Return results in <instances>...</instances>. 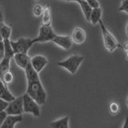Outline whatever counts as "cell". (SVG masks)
<instances>
[{
  "instance_id": "1",
  "label": "cell",
  "mask_w": 128,
  "mask_h": 128,
  "mask_svg": "<svg viewBox=\"0 0 128 128\" xmlns=\"http://www.w3.org/2000/svg\"><path fill=\"white\" fill-rule=\"evenodd\" d=\"M26 94L37 102L39 106L43 105L46 102V91L45 90V88L40 78L27 82Z\"/></svg>"
},
{
  "instance_id": "2",
  "label": "cell",
  "mask_w": 128,
  "mask_h": 128,
  "mask_svg": "<svg viewBox=\"0 0 128 128\" xmlns=\"http://www.w3.org/2000/svg\"><path fill=\"white\" fill-rule=\"evenodd\" d=\"M84 60V57L82 55L73 54L69 56L66 59L62 60V61L58 62L57 65L60 67L66 69L70 74L74 75L77 73L80 66Z\"/></svg>"
},
{
  "instance_id": "3",
  "label": "cell",
  "mask_w": 128,
  "mask_h": 128,
  "mask_svg": "<svg viewBox=\"0 0 128 128\" xmlns=\"http://www.w3.org/2000/svg\"><path fill=\"white\" fill-rule=\"evenodd\" d=\"M98 24H99L100 28H101V30H102L104 46H105L106 50L108 52L112 53V52H114L117 50L118 48L121 47L120 43L118 42V40L116 39V38L113 35V34H112L111 32L106 27V26L104 25L102 19L98 22Z\"/></svg>"
},
{
  "instance_id": "4",
  "label": "cell",
  "mask_w": 128,
  "mask_h": 128,
  "mask_svg": "<svg viewBox=\"0 0 128 128\" xmlns=\"http://www.w3.org/2000/svg\"><path fill=\"white\" fill-rule=\"evenodd\" d=\"M22 97V105H23V113L30 114L34 117L38 118L41 115V110L40 106L34 101L31 98H30L26 93L23 94Z\"/></svg>"
},
{
  "instance_id": "5",
  "label": "cell",
  "mask_w": 128,
  "mask_h": 128,
  "mask_svg": "<svg viewBox=\"0 0 128 128\" xmlns=\"http://www.w3.org/2000/svg\"><path fill=\"white\" fill-rule=\"evenodd\" d=\"M33 44L32 39L29 38H20L16 41L10 40V46L14 54H28Z\"/></svg>"
},
{
  "instance_id": "6",
  "label": "cell",
  "mask_w": 128,
  "mask_h": 128,
  "mask_svg": "<svg viewBox=\"0 0 128 128\" xmlns=\"http://www.w3.org/2000/svg\"><path fill=\"white\" fill-rule=\"evenodd\" d=\"M56 34L53 30L51 26H41L39 28L38 35L36 38L32 39L34 44L37 42H51L55 37Z\"/></svg>"
},
{
  "instance_id": "7",
  "label": "cell",
  "mask_w": 128,
  "mask_h": 128,
  "mask_svg": "<svg viewBox=\"0 0 128 128\" xmlns=\"http://www.w3.org/2000/svg\"><path fill=\"white\" fill-rule=\"evenodd\" d=\"M6 113L7 115L18 116L22 115L23 113V105H22V97H15V98L9 102L8 106L6 109Z\"/></svg>"
},
{
  "instance_id": "8",
  "label": "cell",
  "mask_w": 128,
  "mask_h": 128,
  "mask_svg": "<svg viewBox=\"0 0 128 128\" xmlns=\"http://www.w3.org/2000/svg\"><path fill=\"white\" fill-rule=\"evenodd\" d=\"M48 59L46 57L42 54H37L30 58V65L33 69L39 74L48 64Z\"/></svg>"
},
{
  "instance_id": "9",
  "label": "cell",
  "mask_w": 128,
  "mask_h": 128,
  "mask_svg": "<svg viewBox=\"0 0 128 128\" xmlns=\"http://www.w3.org/2000/svg\"><path fill=\"white\" fill-rule=\"evenodd\" d=\"M55 45L62 48L63 50H68L72 47L73 42L71 41V38L69 35H58L56 34L55 37L51 41Z\"/></svg>"
},
{
  "instance_id": "10",
  "label": "cell",
  "mask_w": 128,
  "mask_h": 128,
  "mask_svg": "<svg viewBox=\"0 0 128 128\" xmlns=\"http://www.w3.org/2000/svg\"><path fill=\"white\" fill-rule=\"evenodd\" d=\"M70 38L73 43L77 44V45H81L83 42H85L86 39V33L82 28L79 26L74 27L71 32Z\"/></svg>"
},
{
  "instance_id": "11",
  "label": "cell",
  "mask_w": 128,
  "mask_h": 128,
  "mask_svg": "<svg viewBox=\"0 0 128 128\" xmlns=\"http://www.w3.org/2000/svg\"><path fill=\"white\" fill-rule=\"evenodd\" d=\"M12 59H14L16 65L22 70H25L30 63V57L28 54H14Z\"/></svg>"
},
{
  "instance_id": "12",
  "label": "cell",
  "mask_w": 128,
  "mask_h": 128,
  "mask_svg": "<svg viewBox=\"0 0 128 128\" xmlns=\"http://www.w3.org/2000/svg\"><path fill=\"white\" fill-rule=\"evenodd\" d=\"M22 121V115H7L0 128H15V125Z\"/></svg>"
},
{
  "instance_id": "13",
  "label": "cell",
  "mask_w": 128,
  "mask_h": 128,
  "mask_svg": "<svg viewBox=\"0 0 128 128\" xmlns=\"http://www.w3.org/2000/svg\"><path fill=\"white\" fill-rule=\"evenodd\" d=\"M0 98L4 99L5 101L10 102L15 98V96L8 89V86L4 84L0 79Z\"/></svg>"
},
{
  "instance_id": "14",
  "label": "cell",
  "mask_w": 128,
  "mask_h": 128,
  "mask_svg": "<svg viewBox=\"0 0 128 128\" xmlns=\"http://www.w3.org/2000/svg\"><path fill=\"white\" fill-rule=\"evenodd\" d=\"M41 17V26H51L52 17H51V9L49 5H46L43 9V12Z\"/></svg>"
},
{
  "instance_id": "15",
  "label": "cell",
  "mask_w": 128,
  "mask_h": 128,
  "mask_svg": "<svg viewBox=\"0 0 128 128\" xmlns=\"http://www.w3.org/2000/svg\"><path fill=\"white\" fill-rule=\"evenodd\" d=\"M69 117L65 116V117H62L51 122L50 126L51 128H69Z\"/></svg>"
},
{
  "instance_id": "16",
  "label": "cell",
  "mask_w": 128,
  "mask_h": 128,
  "mask_svg": "<svg viewBox=\"0 0 128 128\" xmlns=\"http://www.w3.org/2000/svg\"><path fill=\"white\" fill-rule=\"evenodd\" d=\"M102 10L101 7L92 9L89 22L92 25L95 26L96 24H98V22L102 19Z\"/></svg>"
},
{
  "instance_id": "17",
  "label": "cell",
  "mask_w": 128,
  "mask_h": 128,
  "mask_svg": "<svg viewBox=\"0 0 128 128\" xmlns=\"http://www.w3.org/2000/svg\"><path fill=\"white\" fill-rule=\"evenodd\" d=\"M25 74H26V82H32L34 81V80H37L39 78V74H38L36 72L33 67L31 66L30 63L26 66L25 70Z\"/></svg>"
},
{
  "instance_id": "18",
  "label": "cell",
  "mask_w": 128,
  "mask_h": 128,
  "mask_svg": "<svg viewBox=\"0 0 128 128\" xmlns=\"http://www.w3.org/2000/svg\"><path fill=\"white\" fill-rule=\"evenodd\" d=\"M78 5L81 8V10L83 13V15L85 18L86 19L87 22L90 21V13H91V7L88 5V3L86 2V0H82V1H80L78 2Z\"/></svg>"
},
{
  "instance_id": "19",
  "label": "cell",
  "mask_w": 128,
  "mask_h": 128,
  "mask_svg": "<svg viewBox=\"0 0 128 128\" xmlns=\"http://www.w3.org/2000/svg\"><path fill=\"white\" fill-rule=\"evenodd\" d=\"M2 42H3V48H4V57L12 59L14 53L10 46V39H3Z\"/></svg>"
},
{
  "instance_id": "20",
  "label": "cell",
  "mask_w": 128,
  "mask_h": 128,
  "mask_svg": "<svg viewBox=\"0 0 128 128\" xmlns=\"http://www.w3.org/2000/svg\"><path fill=\"white\" fill-rule=\"evenodd\" d=\"M10 62L11 58L4 57L0 62V78L5 73L10 70Z\"/></svg>"
},
{
  "instance_id": "21",
  "label": "cell",
  "mask_w": 128,
  "mask_h": 128,
  "mask_svg": "<svg viewBox=\"0 0 128 128\" xmlns=\"http://www.w3.org/2000/svg\"><path fill=\"white\" fill-rule=\"evenodd\" d=\"M11 32H12L11 27L9 25H6V24H4L2 22V26H1V36H2V40L10 39L11 36Z\"/></svg>"
},
{
  "instance_id": "22",
  "label": "cell",
  "mask_w": 128,
  "mask_h": 128,
  "mask_svg": "<svg viewBox=\"0 0 128 128\" xmlns=\"http://www.w3.org/2000/svg\"><path fill=\"white\" fill-rule=\"evenodd\" d=\"M121 110L120 104L116 101H111L109 104V112L111 115H117Z\"/></svg>"
},
{
  "instance_id": "23",
  "label": "cell",
  "mask_w": 128,
  "mask_h": 128,
  "mask_svg": "<svg viewBox=\"0 0 128 128\" xmlns=\"http://www.w3.org/2000/svg\"><path fill=\"white\" fill-rule=\"evenodd\" d=\"M0 79L2 80V82L5 84L6 86H8V85H10V84L13 82L14 81V74L12 73V71L10 70L6 72V73L4 74Z\"/></svg>"
},
{
  "instance_id": "24",
  "label": "cell",
  "mask_w": 128,
  "mask_h": 128,
  "mask_svg": "<svg viewBox=\"0 0 128 128\" xmlns=\"http://www.w3.org/2000/svg\"><path fill=\"white\" fill-rule=\"evenodd\" d=\"M44 7L41 5V4H35L34 6L32 11H33V14L36 17H40L42 15V12H43Z\"/></svg>"
},
{
  "instance_id": "25",
  "label": "cell",
  "mask_w": 128,
  "mask_h": 128,
  "mask_svg": "<svg viewBox=\"0 0 128 128\" xmlns=\"http://www.w3.org/2000/svg\"><path fill=\"white\" fill-rule=\"evenodd\" d=\"M118 10L120 12H124V13L128 14V0H122Z\"/></svg>"
},
{
  "instance_id": "26",
  "label": "cell",
  "mask_w": 128,
  "mask_h": 128,
  "mask_svg": "<svg viewBox=\"0 0 128 128\" xmlns=\"http://www.w3.org/2000/svg\"><path fill=\"white\" fill-rule=\"evenodd\" d=\"M86 1L88 3V5L91 7V9L101 7V6H100V3H99V2L98 1V0H86Z\"/></svg>"
},
{
  "instance_id": "27",
  "label": "cell",
  "mask_w": 128,
  "mask_h": 128,
  "mask_svg": "<svg viewBox=\"0 0 128 128\" xmlns=\"http://www.w3.org/2000/svg\"><path fill=\"white\" fill-rule=\"evenodd\" d=\"M8 104H9L8 102L5 101V100L2 98H0V112L5 111L8 106Z\"/></svg>"
},
{
  "instance_id": "28",
  "label": "cell",
  "mask_w": 128,
  "mask_h": 128,
  "mask_svg": "<svg viewBox=\"0 0 128 128\" xmlns=\"http://www.w3.org/2000/svg\"><path fill=\"white\" fill-rule=\"evenodd\" d=\"M6 117H7V114L6 113V111L0 112V126H1V125L3 123V122L5 121Z\"/></svg>"
},
{
  "instance_id": "29",
  "label": "cell",
  "mask_w": 128,
  "mask_h": 128,
  "mask_svg": "<svg viewBox=\"0 0 128 128\" xmlns=\"http://www.w3.org/2000/svg\"><path fill=\"white\" fill-rule=\"evenodd\" d=\"M4 58V48H3V42L0 41V62Z\"/></svg>"
},
{
  "instance_id": "30",
  "label": "cell",
  "mask_w": 128,
  "mask_h": 128,
  "mask_svg": "<svg viewBox=\"0 0 128 128\" xmlns=\"http://www.w3.org/2000/svg\"><path fill=\"white\" fill-rule=\"evenodd\" d=\"M127 123H128L127 117H126L125 118V120H124V122H123V125H122V128H127Z\"/></svg>"
},
{
  "instance_id": "31",
  "label": "cell",
  "mask_w": 128,
  "mask_h": 128,
  "mask_svg": "<svg viewBox=\"0 0 128 128\" xmlns=\"http://www.w3.org/2000/svg\"><path fill=\"white\" fill-rule=\"evenodd\" d=\"M0 22H3V14L1 9H0Z\"/></svg>"
},
{
  "instance_id": "32",
  "label": "cell",
  "mask_w": 128,
  "mask_h": 128,
  "mask_svg": "<svg viewBox=\"0 0 128 128\" xmlns=\"http://www.w3.org/2000/svg\"><path fill=\"white\" fill-rule=\"evenodd\" d=\"M64 1H66V2H78L82 0H64Z\"/></svg>"
},
{
  "instance_id": "33",
  "label": "cell",
  "mask_w": 128,
  "mask_h": 128,
  "mask_svg": "<svg viewBox=\"0 0 128 128\" xmlns=\"http://www.w3.org/2000/svg\"><path fill=\"white\" fill-rule=\"evenodd\" d=\"M2 22H0V41H2V36H1V26H2Z\"/></svg>"
},
{
  "instance_id": "34",
  "label": "cell",
  "mask_w": 128,
  "mask_h": 128,
  "mask_svg": "<svg viewBox=\"0 0 128 128\" xmlns=\"http://www.w3.org/2000/svg\"><path fill=\"white\" fill-rule=\"evenodd\" d=\"M36 1H38V0H36Z\"/></svg>"
}]
</instances>
